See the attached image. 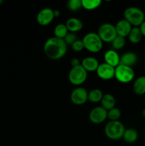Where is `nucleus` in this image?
<instances>
[{
  "label": "nucleus",
  "mask_w": 145,
  "mask_h": 146,
  "mask_svg": "<svg viewBox=\"0 0 145 146\" xmlns=\"http://www.w3.org/2000/svg\"><path fill=\"white\" fill-rule=\"evenodd\" d=\"M115 68L103 63L100 64L96 73L98 77L102 80H110L115 77Z\"/></svg>",
  "instance_id": "obj_11"
},
{
  "label": "nucleus",
  "mask_w": 145,
  "mask_h": 146,
  "mask_svg": "<svg viewBox=\"0 0 145 146\" xmlns=\"http://www.w3.org/2000/svg\"><path fill=\"white\" fill-rule=\"evenodd\" d=\"M115 27L117 36L124 37V38L128 36L132 29V25L125 19L119 20Z\"/></svg>",
  "instance_id": "obj_13"
},
{
  "label": "nucleus",
  "mask_w": 145,
  "mask_h": 146,
  "mask_svg": "<svg viewBox=\"0 0 145 146\" xmlns=\"http://www.w3.org/2000/svg\"><path fill=\"white\" fill-rule=\"evenodd\" d=\"M107 118V111L102 106L95 107L89 113V119L92 123L100 124Z\"/></svg>",
  "instance_id": "obj_9"
},
{
  "label": "nucleus",
  "mask_w": 145,
  "mask_h": 146,
  "mask_svg": "<svg viewBox=\"0 0 145 146\" xmlns=\"http://www.w3.org/2000/svg\"><path fill=\"white\" fill-rule=\"evenodd\" d=\"M3 2H4V1H3V0H0V5H1Z\"/></svg>",
  "instance_id": "obj_33"
},
{
  "label": "nucleus",
  "mask_w": 145,
  "mask_h": 146,
  "mask_svg": "<svg viewBox=\"0 0 145 146\" xmlns=\"http://www.w3.org/2000/svg\"><path fill=\"white\" fill-rule=\"evenodd\" d=\"M142 34L139 27H132L130 33L128 35L129 41L132 44H137L140 42L142 38Z\"/></svg>",
  "instance_id": "obj_20"
},
{
  "label": "nucleus",
  "mask_w": 145,
  "mask_h": 146,
  "mask_svg": "<svg viewBox=\"0 0 145 146\" xmlns=\"http://www.w3.org/2000/svg\"><path fill=\"white\" fill-rule=\"evenodd\" d=\"M71 64L72 66V68H74V67H77L78 66L81 65V62L80 61V60L77 58H74L71 60Z\"/></svg>",
  "instance_id": "obj_29"
},
{
  "label": "nucleus",
  "mask_w": 145,
  "mask_h": 146,
  "mask_svg": "<svg viewBox=\"0 0 145 146\" xmlns=\"http://www.w3.org/2000/svg\"><path fill=\"white\" fill-rule=\"evenodd\" d=\"M138 57L136 54L134 52H129L125 53L122 56L120 57V64L122 65L127 66L132 68V66L135 65L137 63Z\"/></svg>",
  "instance_id": "obj_15"
},
{
  "label": "nucleus",
  "mask_w": 145,
  "mask_h": 146,
  "mask_svg": "<svg viewBox=\"0 0 145 146\" xmlns=\"http://www.w3.org/2000/svg\"><path fill=\"white\" fill-rule=\"evenodd\" d=\"M115 102L116 101H115V97L110 94H107L103 95V97L101 100L102 107L107 111L111 110L112 108H115Z\"/></svg>",
  "instance_id": "obj_18"
},
{
  "label": "nucleus",
  "mask_w": 145,
  "mask_h": 146,
  "mask_svg": "<svg viewBox=\"0 0 145 146\" xmlns=\"http://www.w3.org/2000/svg\"><path fill=\"white\" fill-rule=\"evenodd\" d=\"M67 44L63 39L51 37L45 41L44 46V53L48 58L58 60L65 55L67 52Z\"/></svg>",
  "instance_id": "obj_1"
},
{
  "label": "nucleus",
  "mask_w": 145,
  "mask_h": 146,
  "mask_svg": "<svg viewBox=\"0 0 145 146\" xmlns=\"http://www.w3.org/2000/svg\"><path fill=\"white\" fill-rule=\"evenodd\" d=\"M138 133L134 128H128L125 131L122 138L127 143H134L138 139Z\"/></svg>",
  "instance_id": "obj_19"
},
{
  "label": "nucleus",
  "mask_w": 145,
  "mask_h": 146,
  "mask_svg": "<svg viewBox=\"0 0 145 146\" xmlns=\"http://www.w3.org/2000/svg\"><path fill=\"white\" fill-rule=\"evenodd\" d=\"M139 29H140L142 36H145V21H144V22L142 23L140 26H139Z\"/></svg>",
  "instance_id": "obj_30"
},
{
  "label": "nucleus",
  "mask_w": 145,
  "mask_h": 146,
  "mask_svg": "<svg viewBox=\"0 0 145 146\" xmlns=\"http://www.w3.org/2000/svg\"><path fill=\"white\" fill-rule=\"evenodd\" d=\"M133 91L136 95L145 94V76H139L134 81L133 84Z\"/></svg>",
  "instance_id": "obj_17"
},
{
  "label": "nucleus",
  "mask_w": 145,
  "mask_h": 146,
  "mask_svg": "<svg viewBox=\"0 0 145 146\" xmlns=\"http://www.w3.org/2000/svg\"><path fill=\"white\" fill-rule=\"evenodd\" d=\"M125 131V126L119 121H109L105 127V135L114 141L122 138Z\"/></svg>",
  "instance_id": "obj_4"
},
{
  "label": "nucleus",
  "mask_w": 145,
  "mask_h": 146,
  "mask_svg": "<svg viewBox=\"0 0 145 146\" xmlns=\"http://www.w3.org/2000/svg\"><path fill=\"white\" fill-rule=\"evenodd\" d=\"M142 116L145 118V108L142 111Z\"/></svg>",
  "instance_id": "obj_32"
},
{
  "label": "nucleus",
  "mask_w": 145,
  "mask_h": 146,
  "mask_svg": "<svg viewBox=\"0 0 145 146\" xmlns=\"http://www.w3.org/2000/svg\"><path fill=\"white\" fill-rule=\"evenodd\" d=\"M61 13L58 10H53V15H54V18H58V17L60 16Z\"/></svg>",
  "instance_id": "obj_31"
},
{
  "label": "nucleus",
  "mask_w": 145,
  "mask_h": 146,
  "mask_svg": "<svg viewBox=\"0 0 145 146\" xmlns=\"http://www.w3.org/2000/svg\"><path fill=\"white\" fill-rule=\"evenodd\" d=\"M68 30L65 24H59L54 29V35L55 37L61 39H63L65 36L68 34Z\"/></svg>",
  "instance_id": "obj_22"
},
{
  "label": "nucleus",
  "mask_w": 145,
  "mask_h": 146,
  "mask_svg": "<svg viewBox=\"0 0 145 146\" xmlns=\"http://www.w3.org/2000/svg\"><path fill=\"white\" fill-rule=\"evenodd\" d=\"M97 34H98L102 42L107 43H112V41L117 36L115 27L109 23L102 24L98 29Z\"/></svg>",
  "instance_id": "obj_6"
},
{
  "label": "nucleus",
  "mask_w": 145,
  "mask_h": 146,
  "mask_svg": "<svg viewBox=\"0 0 145 146\" xmlns=\"http://www.w3.org/2000/svg\"><path fill=\"white\" fill-rule=\"evenodd\" d=\"M72 50L75 52H80V51H82L84 48V44L82 42V40H78L77 39L73 44L71 45Z\"/></svg>",
  "instance_id": "obj_28"
},
{
  "label": "nucleus",
  "mask_w": 145,
  "mask_h": 146,
  "mask_svg": "<svg viewBox=\"0 0 145 146\" xmlns=\"http://www.w3.org/2000/svg\"><path fill=\"white\" fill-rule=\"evenodd\" d=\"M99 62L98 60L94 57L88 56L85 57V58L82 59L81 61V66L84 68V69L88 72H93V71H96L98 69V66H99Z\"/></svg>",
  "instance_id": "obj_14"
},
{
  "label": "nucleus",
  "mask_w": 145,
  "mask_h": 146,
  "mask_svg": "<svg viewBox=\"0 0 145 146\" xmlns=\"http://www.w3.org/2000/svg\"><path fill=\"white\" fill-rule=\"evenodd\" d=\"M71 101L73 104L80 106L88 101V92L83 87H77L71 94Z\"/></svg>",
  "instance_id": "obj_8"
},
{
  "label": "nucleus",
  "mask_w": 145,
  "mask_h": 146,
  "mask_svg": "<svg viewBox=\"0 0 145 146\" xmlns=\"http://www.w3.org/2000/svg\"><path fill=\"white\" fill-rule=\"evenodd\" d=\"M67 29L68 31L71 33H75L80 31L83 27V24L80 19L76 18H70L68 19L65 23Z\"/></svg>",
  "instance_id": "obj_16"
},
{
  "label": "nucleus",
  "mask_w": 145,
  "mask_h": 146,
  "mask_svg": "<svg viewBox=\"0 0 145 146\" xmlns=\"http://www.w3.org/2000/svg\"><path fill=\"white\" fill-rule=\"evenodd\" d=\"M102 4L100 0H82V7L86 10H94Z\"/></svg>",
  "instance_id": "obj_23"
},
{
  "label": "nucleus",
  "mask_w": 145,
  "mask_h": 146,
  "mask_svg": "<svg viewBox=\"0 0 145 146\" xmlns=\"http://www.w3.org/2000/svg\"><path fill=\"white\" fill-rule=\"evenodd\" d=\"M82 41L84 44V48L91 53H98L102 48L103 42L97 33H88Z\"/></svg>",
  "instance_id": "obj_3"
},
{
  "label": "nucleus",
  "mask_w": 145,
  "mask_h": 146,
  "mask_svg": "<svg viewBox=\"0 0 145 146\" xmlns=\"http://www.w3.org/2000/svg\"><path fill=\"white\" fill-rule=\"evenodd\" d=\"M125 43H126V41L124 37L117 36L115 39L112 41V46L113 48V50L116 51V50L122 49L125 46Z\"/></svg>",
  "instance_id": "obj_25"
},
{
  "label": "nucleus",
  "mask_w": 145,
  "mask_h": 146,
  "mask_svg": "<svg viewBox=\"0 0 145 146\" xmlns=\"http://www.w3.org/2000/svg\"><path fill=\"white\" fill-rule=\"evenodd\" d=\"M63 40L67 45H72V44L77 40V36L74 33L70 32L68 33V34L65 36V38H63Z\"/></svg>",
  "instance_id": "obj_27"
},
{
  "label": "nucleus",
  "mask_w": 145,
  "mask_h": 146,
  "mask_svg": "<svg viewBox=\"0 0 145 146\" xmlns=\"http://www.w3.org/2000/svg\"><path fill=\"white\" fill-rule=\"evenodd\" d=\"M88 72L82 66L72 68L68 74V80L72 85L80 86L83 84L87 79Z\"/></svg>",
  "instance_id": "obj_7"
},
{
  "label": "nucleus",
  "mask_w": 145,
  "mask_h": 146,
  "mask_svg": "<svg viewBox=\"0 0 145 146\" xmlns=\"http://www.w3.org/2000/svg\"><path fill=\"white\" fill-rule=\"evenodd\" d=\"M53 19V10L50 8L43 9L36 16V21L38 24L44 27L51 24Z\"/></svg>",
  "instance_id": "obj_10"
},
{
  "label": "nucleus",
  "mask_w": 145,
  "mask_h": 146,
  "mask_svg": "<svg viewBox=\"0 0 145 146\" xmlns=\"http://www.w3.org/2000/svg\"><path fill=\"white\" fill-rule=\"evenodd\" d=\"M103 94L102 91L98 88H94L88 93V101L91 103H98L101 101Z\"/></svg>",
  "instance_id": "obj_21"
},
{
  "label": "nucleus",
  "mask_w": 145,
  "mask_h": 146,
  "mask_svg": "<svg viewBox=\"0 0 145 146\" xmlns=\"http://www.w3.org/2000/svg\"><path fill=\"white\" fill-rule=\"evenodd\" d=\"M82 7V0H69L67 2V8L72 12L79 11Z\"/></svg>",
  "instance_id": "obj_24"
},
{
  "label": "nucleus",
  "mask_w": 145,
  "mask_h": 146,
  "mask_svg": "<svg viewBox=\"0 0 145 146\" xmlns=\"http://www.w3.org/2000/svg\"><path fill=\"white\" fill-rule=\"evenodd\" d=\"M104 60L105 64L116 68L120 64V57L116 51L110 49L107 51L104 54Z\"/></svg>",
  "instance_id": "obj_12"
},
{
  "label": "nucleus",
  "mask_w": 145,
  "mask_h": 146,
  "mask_svg": "<svg viewBox=\"0 0 145 146\" xmlns=\"http://www.w3.org/2000/svg\"><path fill=\"white\" fill-rule=\"evenodd\" d=\"M121 116V111L118 108H113L107 111V118L109 121H118Z\"/></svg>",
  "instance_id": "obj_26"
},
{
  "label": "nucleus",
  "mask_w": 145,
  "mask_h": 146,
  "mask_svg": "<svg viewBox=\"0 0 145 146\" xmlns=\"http://www.w3.org/2000/svg\"><path fill=\"white\" fill-rule=\"evenodd\" d=\"M125 19L134 27H138L145 21V14L140 9L134 7L127 8L124 11Z\"/></svg>",
  "instance_id": "obj_2"
},
{
  "label": "nucleus",
  "mask_w": 145,
  "mask_h": 146,
  "mask_svg": "<svg viewBox=\"0 0 145 146\" xmlns=\"http://www.w3.org/2000/svg\"><path fill=\"white\" fill-rule=\"evenodd\" d=\"M115 77L119 82L127 84L134 78V71L131 67L119 64L115 68Z\"/></svg>",
  "instance_id": "obj_5"
}]
</instances>
